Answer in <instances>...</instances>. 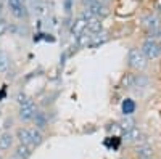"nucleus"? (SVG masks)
I'll return each instance as SVG.
<instances>
[{
    "label": "nucleus",
    "mask_w": 161,
    "mask_h": 159,
    "mask_svg": "<svg viewBox=\"0 0 161 159\" xmlns=\"http://www.w3.org/2000/svg\"><path fill=\"white\" fill-rule=\"evenodd\" d=\"M147 60L145 58V55L142 53V50L140 48H130L129 50V53H127V66L130 69H136V71H142V69H145L147 68Z\"/></svg>",
    "instance_id": "1"
},
{
    "label": "nucleus",
    "mask_w": 161,
    "mask_h": 159,
    "mask_svg": "<svg viewBox=\"0 0 161 159\" xmlns=\"http://www.w3.org/2000/svg\"><path fill=\"white\" fill-rule=\"evenodd\" d=\"M142 53L145 55L147 60H155L161 55V44L158 40H155L153 37H147L143 44H142Z\"/></svg>",
    "instance_id": "2"
},
{
    "label": "nucleus",
    "mask_w": 161,
    "mask_h": 159,
    "mask_svg": "<svg viewBox=\"0 0 161 159\" xmlns=\"http://www.w3.org/2000/svg\"><path fill=\"white\" fill-rule=\"evenodd\" d=\"M36 114H37V106H36V103L31 98H28L24 103L19 104V108H18V119L21 122L32 121Z\"/></svg>",
    "instance_id": "3"
},
{
    "label": "nucleus",
    "mask_w": 161,
    "mask_h": 159,
    "mask_svg": "<svg viewBox=\"0 0 161 159\" xmlns=\"http://www.w3.org/2000/svg\"><path fill=\"white\" fill-rule=\"evenodd\" d=\"M142 26L147 31V34L152 35L155 32H158L161 29V18L156 13H147V15L142 18Z\"/></svg>",
    "instance_id": "4"
},
{
    "label": "nucleus",
    "mask_w": 161,
    "mask_h": 159,
    "mask_svg": "<svg viewBox=\"0 0 161 159\" xmlns=\"http://www.w3.org/2000/svg\"><path fill=\"white\" fill-rule=\"evenodd\" d=\"M13 146H15V134H11L8 130L0 132V154L11 151Z\"/></svg>",
    "instance_id": "5"
},
{
    "label": "nucleus",
    "mask_w": 161,
    "mask_h": 159,
    "mask_svg": "<svg viewBox=\"0 0 161 159\" xmlns=\"http://www.w3.org/2000/svg\"><path fill=\"white\" fill-rule=\"evenodd\" d=\"M15 140H18V143L31 146L32 145V127H18L15 130Z\"/></svg>",
    "instance_id": "6"
},
{
    "label": "nucleus",
    "mask_w": 161,
    "mask_h": 159,
    "mask_svg": "<svg viewBox=\"0 0 161 159\" xmlns=\"http://www.w3.org/2000/svg\"><path fill=\"white\" fill-rule=\"evenodd\" d=\"M8 8H10L11 15L18 19H23L28 15L26 7H24V0H8Z\"/></svg>",
    "instance_id": "7"
},
{
    "label": "nucleus",
    "mask_w": 161,
    "mask_h": 159,
    "mask_svg": "<svg viewBox=\"0 0 161 159\" xmlns=\"http://www.w3.org/2000/svg\"><path fill=\"white\" fill-rule=\"evenodd\" d=\"M32 151L34 150L31 146H28V145L18 143L11 150V157H15V159H29L32 156Z\"/></svg>",
    "instance_id": "8"
},
{
    "label": "nucleus",
    "mask_w": 161,
    "mask_h": 159,
    "mask_svg": "<svg viewBox=\"0 0 161 159\" xmlns=\"http://www.w3.org/2000/svg\"><path fill=\"white\" fill-rule=\"evenodd\" d=\"M142 138H143V135H142V130H140L139 127H132V129L123 132V141H126V143H129V145L139 143Z\"/></svg>",
    "instance_id": "9"
},
{
    "label": "nucleus",
    "mask_w": 161,
    "mask_h": 159,
    "mask_svg": "<svg viewBox=\"0 0 161 159\" xmlns=\"http://www.w3.org/2000/svg\"><path fill=\"white\" fill-rule=\"evenodd\" d=\"M87 10H89L95 18H98V19H103L105 16H108V13H110L106 3H105V2H100V0H98V2H95L93 5H90Z\"/></svg>",
    "instance_id": "10"
},
{
    "label": "nucleus",
    "mask_w": 161,
    "mask_h": 159,
    "mask_svg": "<svg viewBox=\"0 0 161 159\" xmlns=\"http://www.w3.org/2000/svg\"><path fill=\"white\" fill-rule=\"evenodd\" d=\"M86 29H87V19H86L84 16L79 15V16L73 21V24H71V34L77 37V35L82 34Z\"/></svg>",
    "instance_id": "11"
},
{
    "label": "nucleus",
    "mask_w": 161,
    "mask_h": 159,
    "mask_svg": "<svg viewBox=\"0 0 161 159\" xmlns=\"http://www.w3.org/2000/svg\"><path fill=\"white\" fill-rule=\"evenodd\" d=\"M136 156H137V159H153V148L147 143L139 145L136 148Z\"/></svg>",
    "instance_id": "12"
},
{
    "label": "nucleus",
    "mask_w": 161,
    "mask_h": 159,
    "mask_svg": "<svg viewBox=\"0 0 161 159\" xmlns=\"http://www.w3.org/2000/svg\"><path fill=\"white\" fill-rule=\"evenodd\" d=\"M10 66H11L10 55L5 50H0V74H7L10 71Z\"/></svg>",
    "instance_id": "13"
},
{
    "label": "nucleus",
    "mask_w": 161,
    "mask_h": 159,
    "mask_svg": "<svg viewBox=\"0 0 161 159\" xmlns=\"http://www.w3.org/2000/svg\"><path fill=\"white\" fill-rule=\"evenodd\" d=\"M32 122H34V127H36V129H39L40 132H42V130L48 125V121H47L45 113H39V111H37V114L34 116Z\"/></svg>",
    "instance_id": "14"
},
{
    "label": "nucleus",
    "mask_w": 161,
    "mask_h": 159,
    "mask_svg": "<svg viewBox=\"0 0 161 159\" xmlns=\"http://www.w3.org/2000/svg\"><path fill=\"white\" fill-rule=\"evenodd\" d=\"M87 31L92 32V34H98L102 32V19L95 18V16H92L87 19Z\"/></svg>",
    "instance_id": "15"
},
{
    "label": "nucleus",
    "mask_w": 161,
    "mask_h": 159,
    "mask_svg": "<svg viewBox=\"0 0 161 159\" xmlns=\"http://www.w3.org/2000/svg\"><path fill=\"white\" fill-rule=\"evenodd\" d=\"M92 37H93V34L92 32H89L87 29L80 34V35H77L76 37V40H77V45L79 47H90V42H92Z\"/></svg>",
    "instance_id": "16"
},
{
    "label": "nucleus",
    "mask_w": 161,
    "mask_h": 159,
    "mask_svg": "<svg viewBox=\"0 0 161 159\" xmlns=\"http://www.w3.org/2000/svg\"><path fill=\"white\" fill-rule=\"evenodd\" d=\"M42 141H44V134H42L39 129L32 127V145H31L32 150L37 148V146H40V145H42Z\"/></svg>",
    "instance_id": "17"
},
{
    "label": "nucleus",
    "mask_w": 161,
    "mask_h": 159,
    "mask_svg": "<svg viewBox=\"0 0 161 159\" xmlns=\"http://www.w3.org/2000/svg\"><path fill=\"white\" fill-rule=\"evenodd\" d=\"M134 111H136V103H134L130 98H126L123 101V113H124V116H130V114H134Z\"/></svg>",
    "instance_id": "18"
},
{
    "label": "nucleus",
    "mask_w": 161,
    "mask_h": 159,
    "mask_svg": "<svg viewBox=\"0 0 161 159\" xmlns=\"http://www.w3.org/2000/svg\"><path fill=\"white\" fill-rule=\"evenodd\" d=\"M148 85V79L143 74H136V82H134V88H145Z\"/></svg>",
    "instance_id": "19"
},
{
    "label": "nucleus",
    "mask_w": 161,
    "mask_h": 159,
    "mask_svg": "<svg viewBox=\"0 0 161 159\" xmlns=\"http://www.w3.org/2000/svg\"><path fill=\"white\" fill-rule=\"evenodd\" d=\"M123 87L124 88H134V82H136V74H126L123 77Z\"/></svg>",
    "instance_id": "20"
},
{
    "label": "nucleus",
    "mask_w": 161,
    "mask_h": 159,
    "mask_svg": "<svg viewBox=\"0 0 161 159\" xmlns=\"http://www.w3.org/2000/svg\"><path fill=\"white\" fill-rule=\"evenodd\" d=\"M8 32V21L3 19V18H0V37L5 35Z\"/></svg>",
    "instance_id": "21"
},
{
    "label": "nucleus",
    "mask_w": 161,
    "mask_h": 159,
    "mask_svg": "<svg viewBox=\"0 0 161 159\" xmlns=\"http://www.w3.org/2000/svg\"><path fill=\"white\" fill-rule=\"evenodd\" d=\"M73 2H74V0H64V10L66 11H71V8H73Z\"/></svg>",
    "instance_id": "22"
},
{
    "label": "nucleus",
    "mask_w": 161,
    "mask_h": 159,
    "mask_svg": "<svg viewBox=\"0 0 161 159\" xmlns=\"http://www.w3.org/2000/svg\"><path fill=\"white\" fill-rule=\"evenodd\" d=\"M155 10H156V15H161V0L155 2Z\"/></svg>",
    "instance_id": "23"
},
{
    "label": "nucleus",
    "mask_w": 161,
    "mask_h": 159,
    "mask_svg": "<svg viewBox=\"0 0 161 159\" xmlns=\"http://www.w3.org/2000/svg\"><path fill=\"white\" fill-rule=\"evenodd\" d=\"M95 2H98V0H82V3H84V5H87V8H89L90 5H93Z\"/></svg>",
    "instance_id": "24"
},
{
    "label": "nucleus",
    "mask_w": 161,
    "mask_h": 159,
    "mask_svg": "<svg viewBox=\"0 0 161 159\" xmlns=\"http://www.w3.org/2000/svg\"><path fill=\"white\" fill-rule=\"evenodd\" d=\"M2 15H3V2L0 0V18H2Z\"/></svg>",
    "instance_id": "25"
},
{
    "label": "nucleus",
    "mask_w": 161,
    "mask_h": 159,
    "mask_svg": "<svg viewBox=\"0 0 161 159\" xmlns=\"http://www.w3.org/2000/svg\"><path fill=\"white\" fill-rule=\"evenodd\" d=\"M0 159H3V156H2V154H0Z\"/></svg>",
    "instance_id": "26"
},
{
    "label": "nucleus",
    "mask_w": 161,
    "mask_h": 159,
    "mask_svg": "<svg viewBox=\"0 0 161 159\" xmlns=\"http://www.w3.org/2000/svg\"><path fill=\"white\" fill-rule=\"evenodd\" d=\"M10 159H15V157H10Z\"/></svg>",
    "instance_id": "27"
},
{
    "label": "nucleus",
    "mask_w": 161,
    "mask_h": 159,
    "mask_svg": "<svg viewBox=\"0 0 161 159\" xmlns=\"http://www.w3.org/2000/svg\"><path fill=\"white\" fill-rule=\"evenodd\" d=\"M121 159H124V157H121Z\"/></svg>",
    "instance_id": "28"
},
{
    "label": "nucleus",
    "mask_w": 161,
    "mask_h": 159,
    "mask_svg": "<svg viewBox=\"0 0 161 159\" xmlns=\"http://www.w3.org/2000/svg\"><path fill=\"white\" fill-rule=\"evenodd\" d=\"M0 127H2V125H0Z\"/></svg>",
    "instance_id": "29"
}]
</instances>
